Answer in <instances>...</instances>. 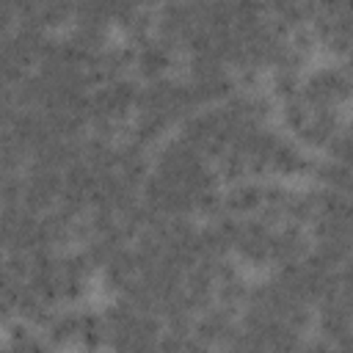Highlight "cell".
I'll list each match as a JSON object with an SVG mask.
<instances>
[{
    "label": "cell",
    "instance_id": "obj_1",
    "mask_svg": "<svg viewBox=\"0 0 353 353\" xmlns=\"http://www.w3.org/2000/svg\"><path fill=\"white\" fill-rule=\"evenodd\" d=\"M298 97L309 110H325V108H342L350 97V69L347 61L339 63H323L312 72H303Z\"/></svg>",
    "mask_w": 353,
    "mask_h": 353
},
{
    "label": "cell",
    "instance_id": "obj_2",
    "mask_svg": "<svg viewBox=\"0 0 353 353\" xmlns=\"http://www.w3.org/2000/svg\"><path fill=\"white\" fill-rule=\"evenodd\" d=\"M176 61V50L163 41L160 36H146L138 44H132V66H135V77L149 83L157 77L171 74V66Z\"/></svg>",
    "mask_w": 353,
    "mask_h": 353
},
{
    "label": "cell",
    "instance_id": "obj_3",
    "mask_svg": "<svg viewBox=\"0 0 353 353\" xmlns=\"http://www.w3.org/2000/svg\"><path fill=\"white\" fill-rule=\"evenodd\" d=\"M234 331H237V312L223 309L218 303L201 309L193 317V325H190V334L199 342H204L207 347H212V350H226V345L232 342Z\"/></svg>",
    "mask_w": 353,
    "mask_h": 353
},
{
    "label": "cell",
    "instance_id": "obj_4",
    "mask_svg": "<svg viewBox=\"0 0 353 353\" xmlns=\"http://www.w3.org/2000/svg\"><path fill=\"white\" fill-rule=\"evenodd\" d=\"M312 248V237L303 226L281 223L270 234V265H287L301 262Z\"/></svg>",
    "mask_w": 353,
    "mask_h": 353
},
{
    "label": "cell",
    "instance_id": "obj_5",
    "mask_svg": "<svg viewBox=\"0 0 353 353\" xmlns=\"http://www.w3.org/2000/svg\"><path fill=\"white\" fill-rule=\"evenodd\" d=\"M262 199H265V182L248 176V179L232 182L223 190V210L226 215H234V218H251L262 210Z\"/></svg>",
    "mask_w": 353,
    "mask_h": 353
},
{
    "label": "cell",
    "instance_id": "obj_6",
    "mask_svg": "<svg viewBox=\"0 0 353 353\" xmlns=\"http://www.w3.org/2000/svg\"><path fill=\"white\" fill-rule=\"evenodd\" d=\"M314 160L306 154V149L301 143H295L292 138H279L276 149L270 152V163H268V174L276 176H303L312 174Z\"/></svg>",
    "mask_w": 353,
    "mask_h": 353
},
{
    "label": "cell",
    "instance_id": "obj_7",
    "mask_svg": "<svg viewBox=\"0 0 353 353\" xmlns=\"http://www.w3.org/2000/svg\"><path fill=\"white\" fill-rule=\"evenodd\" d=\"M74 345L85 353H99L102 347H108V328H105V317L99 309L83 306L77 309V339Z\"/></svg>",
    "mask_w": 353,
    "mask_h": 353
},
{
    "label": "cell",
    "instance_id": "obj_8",
    "mask_svg": "<svg viewBox=\"0 0 353 353\" xmlns=\"http://www.w3.org/2000/svg\"><path fill=\"white\" fill-rule=\"evenodd\" d=\"M41 336L52 345V350L58 347H72L74 339H77V309L66 306V309H55L50 314V320L44 323L41 328Z\"/></svg>",
    "mask_w": 353,
    "mask_h": 353
},
{
    "label": "cell",
    "instance_id": "obj_9",
    "mask_svg": "<svg viewBox=\"0 0 353 353\" xmlns=\"http://www.w3.org/2000/svg\"><path fill=\"white\" fill-rule=\"evenodd\" d=\"M309 113H312V110L303 105V99H301V97L287 99V102H281V105H279V119H281V127H284L287 132H292V135H298V130L306 124Z\"/></svg>",
    "mask_w": 353,
    "mask_h": 353
},
{
    "label": "cell",
    "instance_id": "obj_10",
    "mask_svg": "<svg viewBox=\"0 0 353 353\" xmlns=\"http://www.w3.org/2000/svg\"><path fill=\"white\" fill-rule=\"evenodd\" d=\"M0 353H14L11 347H6V345H0Z\"/></svg>",
    "mask_w": 353,
    "mask_h": 353
}]
</instances>
